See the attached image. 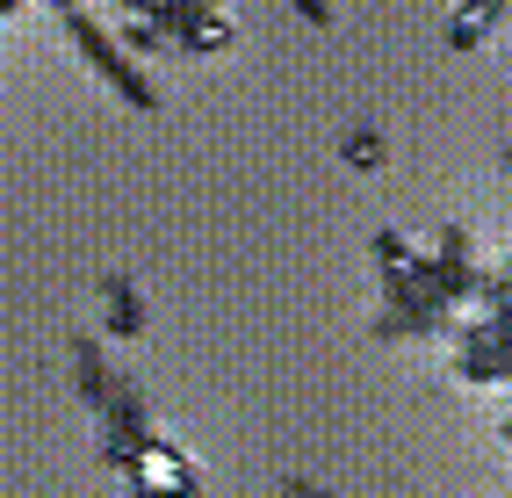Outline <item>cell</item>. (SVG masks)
<instances>
[{"mask_svg":"<svg viewBox=\"0 0 512 498\" xmlns=\"http://www.w3.org/2000/svg\"><path fill=\"white\" fill-rule=\"evenodd\" d=\"M73 37H80V51H87V58L101 65V73H109V80H116V87L130 94V102H152V87H145V80H138V73H130V65L116 58V44H109V37H101V29H94L87 15H73Z\"/></svg>","mask_w":512,"mask_h":498,"instance_id":"cell-1","label":"cell"},{"mask_svg":"<svg viewBox=\"0 0 512 498\" xmlns=\"http://www.w3.org/2000/svg\"><path fill=\"white\" fill-rule=\"evenodd\" d=\"M109 311H116V332L145 325V304H138V289H130V275H109Z\"/></svg>","mask_w":512,"mask_h":498,"instance_id":"cell-2","label":"cell"},{"mask_svg":"<svg viewBox=\"0 0 512 498\" xmlns=\"http://www.w3.org/2000/svg\"><path fill=\"white\" fill-rule=\"evenodd\" d=\"M375 152H383V138H375V130H354V138H347V159H361V166H368Z\"/></svg>","mask_w":512,"mask_h":498,"instance_id":"cell-3","label":"cell"}]
</instances>
